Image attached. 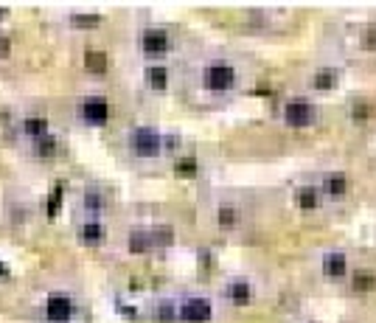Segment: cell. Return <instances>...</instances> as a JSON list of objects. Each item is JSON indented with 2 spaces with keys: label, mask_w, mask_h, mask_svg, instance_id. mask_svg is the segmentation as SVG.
<instances>
[{
  "label": "cell",
  "mask_w": 376,
  "mask_h": 323,
  "mask_svg": "<svg viewBox=\"0 0 376 323\" xmlns=\"http://www.w3.org/2000/svg\"><path fill=\"white\" fill-rule=\"evenodd\" d=\"M104 205H107V197H104L98 188H88V191H85V211H88L90 217H98V214L104 211Z\"/></svg>",
  "instance_id": "ac0fdd59"
},
{
  "label": "cell",
  "mask_w": 376,
  "mask_h": 323,
  "mask_svg": "<svg viewBox=\"0 0 376 323\" xmlns=\"http://www.w3.org/2000/svg\"><path fill=\"white\" fill-rule=\"evenodd\" d=\"M0 276H3V278L9 276V270H6V267H3V265H0Z\"/></svg>",
  "instance_id": "f1b7e54d"
},
{
  "label": "cell",
  "mask_w": 376,
  "mask_h": 323,
  "mask_svg": "<svg viewBox=\"0 0 376 323\" xmlns=\"http://www.w3.org/2000/svg\"><path fill=\"white\" fill-rule=\"evenodd\" d=\"M360 51L376 53V23L362 26V31H360Z\"/></svg>",
  "instance_id": "44dd1931"
},
{
  "label": "cell",
  "mask_w": 376,
  "mask_h": 323,
  "mask_svg": "<svg viewBox=\"0 0 376 323\" xmlns=\"http://www.w3.org/2000/svg\"><path fill=\"white\" fill-rule=\"evenodd\" d=\"M82 113V121L90 124V127H104L110 121V101L104 96H88L79 107Z\"/></svg>",
  "instance_id": "30bf717a"
},
{
  "label": "cell",
  "mask_w": 376,
  "mask_h": 323,
  "mask_svg": "<svg viewBox=\"0 0 376 323\" xmlns=\"http://www.w3.org/2000/svg\"><path fill=\"white\" fill-rule=\"evenodd\" d=\"M107 65H110V62H107V53H104V51H93V48L85 51V68H88L90 73H104Z\"/></svg>",
  "instance_id": "d6986e66"
},
{
  "label": "cell",
  "mask_w": 376,
  "mask_h": 323,
  "mask_svg": "<svg viewBox=\"0 0 376 323\" xmlns=\"http://www.w3.org/2000/svg\"><path fill=\"white\" fill-rule=\"evenodd\" d=\"M318 188L323 194L326 202H340L351 194V178L345 172H337V169H329L318 178Z\"/></svg>",
  "instance_id": "52a82bcc"
},
{
  "label": "cell",
  "mask_w": 376,
  "mask_h": 323,
  "mask_svg": "<svg viewBox=\"0 0 376 323\" xmlns=\"http://www.w3.org/2000/svg\"><path fill=\"white\" fill-rule=\"evenodd\" d=\"M169 79H172V73H169L166 65H152V68L146 71V85H149L152 91L163 93L169 88Z\"/></svg>",
  "instance_id": "2e32d148"
},
{
  "label": "cell",
  "mask_w": 376,
  "mask_h": 323,
  "mask_svg": "<svg viewBox=\"0 0 376 323\" xmlns=\"http://www.w3.org/2000/svg\"><path fill=\"white\" fill-rule=\"evenodd\" d=\"M46 315L51 323H68L73 318V301L68 295H51L46 304Z\"/></svg>",
  "instance_id": "4fadbf2b"
},
{
  "label": "cell",
  "mask_w": 376,
  "mask_h": 323,
  "mask_svg": "<svg viewBox=\"0 0 376 323\" xmlns=\"http://www.w3.org/2000/svg\"><path fill=\"white\" fill-rule=\"evenodd\" d=\"M323 202H326V200H323L318 183H301L292 188V205H295L301 214H315V211L323 208Z\"/></svg>",
  "instance_id": "9c48e42d"
},
{
  "label": "cell",
  "mask_w": 376,
  "mask_h": 323,
  "mask_svg": "<svg viewBox=\"0 0 376 323\" xmlns=\"http://www.w3.org/2000/svg\"><path fill=\"white\" fill-rule=\"evenodd\" d=\"M138 46H141L143 56L160 59V56H166L172 51V34L166 29H146L141 34V40H138Z\"/></svg>",
  "instance_id": "ba28073f"
},
{
  "label": "cell",
  "mask_w": 376,
  "mask_h": 323,
  "mask_svg": "<svg viewBox=\"0 0 376 323\" xmlns=\"http://www.w3.org/2000/svg\"><path fill=\"white\" fill-rule=\"evenodd\" d=\"M59 208H62V185H56L51 191V197H48V217H56Z\"/></svg>",
  "instance_id": "4316f807"
},
{
  "label": "cell",
  "mask_w": 376,
  "mask_h": 323,
  "mask_svg": "<svg viewBox=\"0 0 376 323\" xmlns=\"http://www.w3.org/2000/svg\"><path fill=\"white\" fill-rule=\"evenodd\" d=\"M174 172H177L180 178H197L199 163H197V158H180V160L174 163Z\"/></svg>",
  "instance_id": "603a6c76"
},
{
  "label": "cell",
  "mask_w": 376,
  "mask_h": 323,
  "mask_svg": "<svg viewBox=\"0 0 376 323\" xmlns=\"http://www.w3.org/2000/svg\"><path fill=\"white\" fill-rule=\"evenodd\" d=\"M104 236H107V231H104V225L98 220H90V222L82 225V242L85 245H101Z\"/></svg>",
  "instance_id": "e0dca14e"
},
{
  "label": "cell",
  "mask_w": 376,
  "mask_h": 323,
  "mask_svg": "<svg viewBox=\"0 0 376 323\" xmlns=\"http://www.w3.org/2000/svg\"><path fill=\"white\" fill-rule=\"evenodd\" d=\"M318 270H320L323 281H329V284H345L348 276H351V270H354L348 250H343V247H326L318 256Z\"/></svg>",
  "instance_id": "277c9868"
},
{
  "label": "cell",
  "mask_w": 376,
  "mask_h": 323,
  "mask_svg": "<svg viewBox=\"0 0 376 323\" xmlns=\"http://www.w3.org/2000/svg\"><path fill=\"white\" fill-rule=\"evenodd\" d=\"M239 68L228 59H214L199 71V85L211 96H228L239 88Z\"/></svg>",
  "instance_id": "7a4b0ae2"
},
{
  "label": "cell",
  "mask_w": 376,
  "mask_h": 323,
  "mask_svg": "<svg viewBox=\"0 0 376 323\" xmlns=\"http://www.w3.org/2000/svg\"><path fill=\"white\" fill-rule=\"evenodd\" d=\"M214 318V304L205 295H188L177 301V321L183 323H208Z\"/></svg>",
  "instance_id": "8992f818"
},
{
  "label": "cell",
  "mask_w": 376,
  "mask_h": 323,
  "mask_svg": "<svg viewBox=\"0 0 376 323\" xmlns=\"http://www.w3.org/2000/svg\"><path fill=\"white\" fill-rule=\"evenodd\" d=\"M320 104L309 96H289L281 101V110H278V118H281L283 127L289 130H309L315 124H320Z\"/></svg>",
  "instance_id": "6da1fadb"
},
{
  "label": "cell",
  "mask_w": 376,
  "mask_h": 323,
  "mask_svg": "<svg viewBox=\"0 0 376 323\" xmlns=\"http://www.w3.org/2000/svg\"><path fill=\"white\" fill-rule=\"evenodd\" d=\"M155 318L160 323H174L177 321V301H157Z\"/></svg>",
  "instance_id": "ffe728a7"
},
{
  "label": "cell",
  "mask_w": 376,
  "mask_h": 323,
  "mask_svg": "<svg viewBox=\"0 0 376 323\" xmlns=\"http://www.w3.org/2000/svg\"><path fill=\"white\" fill-rule=\"evenodd\" d=\"M127 146H130V152H132L135 158H141V160H155V158L166 149V135H163L160 130H155V127H135V130L130 133V138H127Z\"/></svg>",
  "instance_id": "5b68a950"
},
{
  "label": "cell",
  "mask_w": 376,
  "mask_h": 323,
  "mask_svg": "<svg viewBox=\"0 0 376 323\" xmlns=\"http://www.w3.org/2000/svg\"><path fill=\"white\" fill-rule=\"evenodd\" d=\"M239 222H241V211H239L236 205L225 202V205L216 208V225H219L222 231H234V228H239Z\"/></svg>",
  "instance_id": "9a60e30c"
},
{
  "label": "cell",
  "mask_w": 376,
  "mask_h": 323,
  "mask_svg": "<svg viewBox=\"0 0 376 323\" xmlns=\"http://www.w3.org/2000/svg\"><path fill=\"white\" fill-rule=\"evenodd\" d=\"M225 298L236 304V307H247V304H253V298H256V289H253V284L247 281V278H231L228 284H225Z\"/></svg>",
  "instance_id": "7c38bea8"
},
{
  "label": "cell",
  "mask_w": 376,
  "mask_h": 323,
  "mask_svg": "<svg viewBox=\"0 0 376 323\" xmlns=\"http://www.w3.org/2000/svg\"><path fill=\"white\" fill-rule=\"evenodd\" d=\"M345 284L351 287V292L368 295V292H374L376 289V273L374 270H368V267H357V270H351V276H348Z\"/></svg>",
  "instance_id": "5bb4252c"
},
{
  "label": "cell",
  "mask_w": 376,
  "mask_h": 323,
  "mask_svg": "<svg viewBox=\"0 0 376 323\" xmlns=\"http://www.w3.org/2000/svg\"><path fill=\"white\" fill-rule=\"evenodd\" d=\"M34 149H37V155H40V158H51V155L56 152V138H51V135H43V138H37Z\"/></svg>",
  "instance_id": "d4e9b609"
},
{
  "label": "cell",
  "mask_w": 376,
  "mask_h": 323,
  "mask_svg": "<svg viewBox=\"0 0 376 323\" xmlns=\"http://www.w3.org/2000/svg\"><path fill=\"white\" fill-rule=\"evenodd\" d=\"M70 20H73V26H79V29H98V26H101V17H98V14H73Z\"/></svg>",
  "instance_id": "484cf974"
},
{
  "label": "cell",
  "mask_w": 376,
  "mask_h": 323,
  "mask_svg": "<svg viewBox=\"0 0 376 323\" xmlns=\"http://www.w3.org/2000/svg\"><path fill=\"white\" fill-rule=\"evenodd\" d=\"M174 239V231L169 225H157V228H135L127 236V250L135 253V256H146L157 247H166L172 245Z\"/></svg>",
  "instance_id": "3957f363"
},
{
  "label": "cell",
  "mask_w": 376,
  "mask_h": 323,
  "mask_svg": "<svg viewBox=\"0 0 376 323\" xmlns=\"http://www.w3.org/2000/svg\"><path fill=\"white\" fill-rule=\"evenodd\" d=\"M340 79H343V71H340V68H334V65H320L318 71H312L309 88L315 93H331L340 88Z\"/></svg>",
  "instance_id": "8fae6325"
},
{
  "label": "cell",
  "mask_w": 376,
  "mask_h": 323,
  "mask_svg": "<svg viewBox=\"0 0 376 323\" xmlns=\"http://www.w3.org/2000/svg\"><path fill=\"white\" fill-rule=\"evenodd\" d=\"M371 116H374V110H371L368 101H354V104H351V121L365 124V121H371Z\"/></svg>",
  "instance_id": "7402d4cb"
},
{
  "label": "cell",
  "mask_w": 376,
  "mask_h": 323,
  "mask_svg": "<svg viewBox=\"0 0 376 323\" xmlns=\"http://www.w3.org/2000/svg\"><path fill=\"white\" fill-rule=\"evenodd\" d=\"M9 48H11V43H9L6 37H0V56H6V53H9Z\"/></svg>",
  "instance_id": "83f0119b"
},
{
  "label": "cell",
  "mask_w": 376,
  "mask_h": 323,
  "mask_svg": "<svg viewBox=\"0 0 376 323\" xmlns=\"http://www.w3.org/2000/svg\"><path fill=\"white\" fill-rule=\"evenodd\" d=\"M23 130H26V135H31V138H43L48 133V121L46 118H28V121L23 124Z\"/></svg>",
  "instance_id": "cb8c5ba5"
}]
</instances>
